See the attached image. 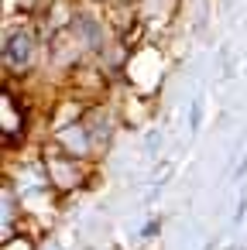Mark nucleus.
<instances>
[{
    "label": "nucleus",
    "mask_w": 247,
    "mask_h": 250,
    "mask_svg": "<svg viewBox=\"0 0 247 250\" xmlns=\"http://www.w3.org/2000/svg\"><path fill=\"white\" fill-rule=\"evenodd\" d=\"M31 55H35V42H31V35H28L24 28L7 31V38H4V65L21 72V69L31 65Z\"/></svg>",
    "instance_id": "obj_1"
},
{
    "label": "nucleus",
    "mask_w": 247,
    "mask_h": 250,
    "mask_svg": "<svg viewBox=\"0 0 247 250\" xmlns=\"http://www.w3.org/2000/svg\"><path fill=\"white\" fill-rule=\"evenodd\" d=\"M48 178H52L55 185H62V188H72V185L79 182V165L72 161V154H66V158H48Z\"/></svg>",
    "instance_id": "obj_2"
},
{
    "label": "nucleus",
    "mask_w": 247,
    "mask_h": 250,
    "mask_svg": "<svg viewBox=\"0 0 247 250\" xmlns=\"http://www.w3.org/2000/svg\"><path fill=\"white\" fill-rule=\"evenodd\" d=\"M59 141H62V147L69 151V154H86L90 151V144H93V137L76 124V127H66L62 134H59Z\"/></svg>",
    "instance_id": "obj_3"
},
{
    "label": "nucleus",
    "mask_w": 247,
    "mask_h": 250,
    "mask_svg": "<svg viewBox=\"0 0 247 250\" xmlns=\"http://www.w3.org/2000/svg\"><path fill=\"white\" fill-rule=\"evenodd\" d=\"M76 24L83 28V35H86V42H90V45H100V35H96V24H93V18L79 14V21H76Z\"/></svg>",
    "instance_id": "obj_4"
},
{
    "label": "nucleus",
    "mask_w": 247,
    "mask_h": 250,
    "mask_svg": "<svg viewBox=\"0 0 247 250\" xmlns=\"http://www.w3.org/2000/svg\"><path fill=\"white\" fill-rule=\"evenodd\" d=\"M199 124H202V96H196V100H192V106H189V130L196 134V130H199Z\"/></svg>",
    "instance_id": "obj_5"
},
{
    "label": "nucleus",
    "mask_w": 247,
    "mask_h": 250,
    "mask_svg": "<svg viewBox=\"0 0 247 250\" xmlns=\"http://www.w3.org/2000/svg\"><path fill=\"white\" fill-rule=\"evenodd\" d=\"M158 147H161V134H158V130H148V134H144V151L155 154Z\"/></svg>",
    "instance_id": "obj_6"
},
{
    "label": "nucleus",
    "mask_w": 247,
    "mask_h": 250,
    "mask_svg": "<svg viewBox=\"0 0 247 250\" xmlns=\"http://www.w3.org/2000/svg\"><path fill=\"white\" fill-rule=\"evenodd\" d=\"M244 212H247V195H240V202H237V209H233V223H240Z\"/></svg>",
    "instance_id": "obj_7"
},
{
    "label": "nucleus",
    "mask_w": 247,
    "mask_h": 250,
    "mask_svg": "<svg viewBox=\"0 0 247 250\" xmlns=\"http://www.w3.org/2000/svg\"><path fill=\"white\" fill-rule=\"evenodd\" d=\"M247 175V154H244V161H240V168H237V178H244Z\"/></svg>",
    "instance_id": "obj_8"
},
{
    "label": "nucleus",
    "mask_w": 247,
    "mask_h": 250,
    "mask_svg": "<svg viewBox=\"0 0 247 250\" xmlns=\"http://www.w3.org/2000/svg\"><path fill=\"white\" fill-rule=\"evenodd\" d=\"M55 250H59V247H55Z\"/></svg>",
    "instance_id": "obj_9"
}]
</instances>
